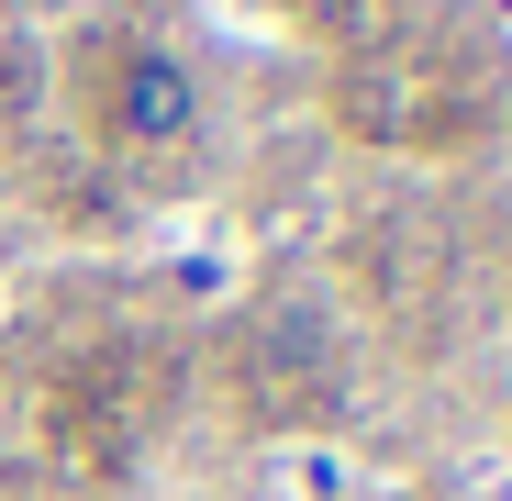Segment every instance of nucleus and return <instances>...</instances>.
Listing matches in <instances>:
<instances>
[{"label":"nucleus","mask_w":512,"mask_h":501,"mask_svg":"<svg viewBox=\"0 0 512 501\" xmlns=\"http://www.w3.org/2000/svg\"><path fill=\"white\" fill-rule=\"evenodd\" d=\"M101 123H112L123 145H179V134L201 123V78L167 56V45H123L112 78H101Z\"/></svg>","instance_id":"nucleus-1"},{"label":"nucleus","mask_w":512,"mask_h":501,"mask_svg":"<svg viewBox=\"0 0 512 501\" xmlns=\"http://www.w3.org/2000/svg\"><path fill=\"white\" fill-rule=\"evenodd\" d=\"M23 90H34V67H23L12 45H0V123H12V112H23Z\"/></svg>","instance_id":"nucleus-2"}]
</instances>
